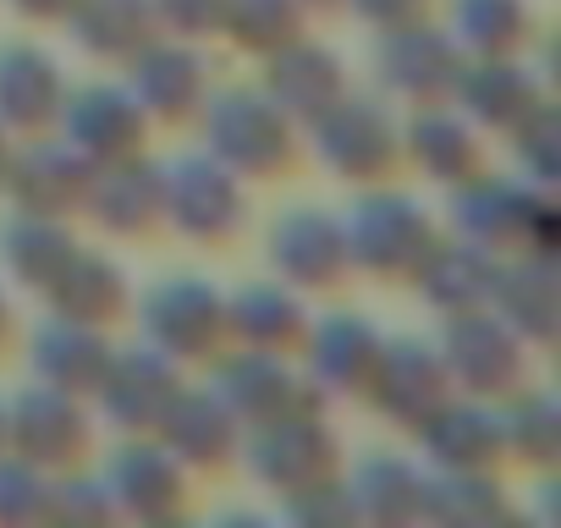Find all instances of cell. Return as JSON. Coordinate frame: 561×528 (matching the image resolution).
<instances>
[]
</instances>
